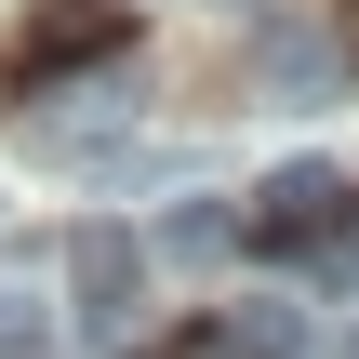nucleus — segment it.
<instances>
[{
  "label": "nucleus",
  "instance_id": "7ed1b4c3",
  "mask_svg": "<svg viewBox=\"0 0 359 359\" xmlns=\"http://www.w3.org/2000/svg\"><path fill=\"white\" fill-rule=\"evenodd\" d=\"M120 0H53L27 40H13V80H67V67H93V53H120Z\"/></svg>",
  "mask_w": 359,
  "mask_h": 359
},
{
  "label": "nucleus",
  "instance_id": "20e7f679",
  "mask_svg": "<svg viewBox=\"0 0 359 359\" xmlns=\"http://www.w3.org/2000/svg\"><path fill=\"white\" fill-rule=\"evenodd\" d=\"M266 80H280V107H320L333 67H320V40H266Z\"/></svg>",
  "mask_w": 359,
  "mask_h": 359
},
{
  "label": "nucleus",
  "instance_id": "f257e3e1",
  "mask_svg": "<svg viewBox=\"0 0 359 359\" xmlns=\"http://www.w3.org/2000/svg\"><path fill=\"white\" fill-rule=\"evenodd\" d=\"M240 240H266V253H293V240H346V173H333V160L266 173V187H253V213H240Z\"/></svg>",
  "mask_w": 359,
  "mask_h": 359
},
{
  "label": "nucleus",
  "instance_id": "f03ea898",
  "mask_svg": "<svg viewBox=\"0 0 359 359\" xmlns=\"http://www.w3.org/2000/svg\"><path fill=\"white\" fill-rule=\"evenodd\" d=\"M67 293H80V306H67L80 333H133V306H147V253H133L120 226H80V240H67Z\"/></svg>",
  "mask_w": 359,
  "mask_h": 359
},
{
  "label": "nucleus",
  "instance_id": "39448f33",
  "mask_svg": "<svg viewBox=\"0 0 359 359\" xmlns=\"http://www.w3.org/2000/svg\"><path fill=\"white\" fill-rule=\"evenodd\" d=\"M133 359H253L226 320H187V333H160V346H133Z\"/></svg>",
  "mask_w": 359,
  "mask_h": 359
},
{
  "label": "nucleus",
  "instance_id": "423d86ee",
  "mask_svg": "<svg viewBox=\"0 0 359 359\" xmlns=\"http://www.w3.org/2000/svg\"><path fill=\"white\" fill-rule=\"evenodd\" d=\"M346 359H359V320H346Z\"/></svg>",
  "mask_w": 359,
  "mask_h": 359
}]
</instances>
